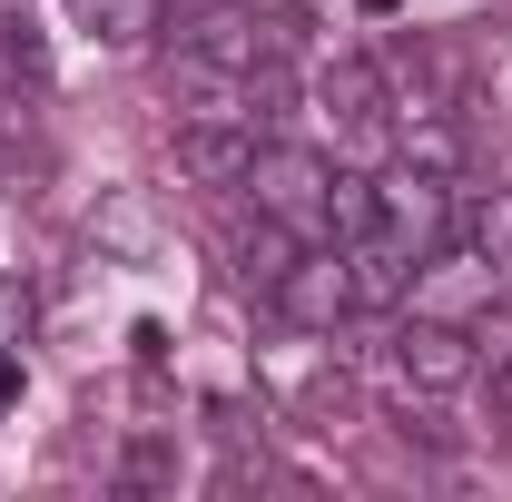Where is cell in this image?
I'll return each instance as SVG.
<instances>
[{"label": "cell", "instance_id": "obj_1", "mask_svg": "<svg viewBox=\"0 0 512 502\" xmlns=\"http://www.w3.org/2000/svg\"><path fill=\"white\" fill-rule=\"evenodd\" d=\"M247 188L266 217H286L296 237H325V197H335V158H316V148H296V138H256V168Z\"/></svg>", "mask_w": 512, "mask_h": 502}, {"label": "cell", "instance_id": "obj_2", "mask_svg": "<svg viewBox=\"0 0 512 502\" xmlns=\"http://www.w3.org/2000/svg\"><path fill=\"white\" fill-rule=\"evenodd\" d=\"M375 217H384V237H404V247H414V266H424L434 247H453V237H463V207H453V178L414 168V158L375 178Z\"/></svg>", "mask_w": 512, "mask_h": 502}, {"label": "cell", "instance_id": "obj_3", "mask_svg": "<svg viewBox=\"0 0 512 502\" xmlns=\"http://www.w3.org/2000/svg\"><path fill=\"white\" fill-rule=\"evenodd\" d=\"M384 365H394V384H404V394H453V384H473V365H483V355H473V335H463L453 315H424V306H414L404 325H394Z\"/></svg>", "mask_w": 512, "mask_h": 502}, {"label": "cell", "instance_id": "obj_4", "mask_svg": "<svg viewBox=\"0 0 512 502\" xmlns=\"http://www.w3.org/2000/svg\"><path fill=\"white\" fill-rule=\"evenodd\" d=\"M266 306L286 315L296 335H335V325L355 315V276H345V247H335V237L296 247V266L276 276V296H266Z\"/></svg>", "mask_w": 512, "mask_h": 502}, {"label": "cell", "instance_id": "obj_5", "mask_svg": "<svg viewBox=\"0 0 512 502\" xmlns=\"http://www.w3.org/2000/svg\"><path fill=\"white\" fill-rule=\"evenodd\" d=\"M316 109L335 119V138H345V148H375L384 119H394V89H384V69L365 60V50H335V60L316 69Z\"/></svg>", "mask_w": 512, "mask_h": 502}, {"label": "cell", "instance_id": "obj_6", "mask_svg": "<svg viewBox=\"0 0 512 502\" xmlns=\"http://www.w3.org/2000/svg\"><path fill=\"white\" fill-rule=\"evenodd\" d=\"M256 168V128L247 119H178V178L197 188H247Z\"/></svg>", "mask_w": 512, "mask_h": 502}, {"label": "cell", "instance_id": "obj_7", "mask_svg": "<svg viewBox=\"0 0 512 502\" xmlns=\"http://www.w3.org/2000/svg\"><path fill=\"white\" fill-rule=\"evenodd\" d=\"M335 247H345V276H355V315H384L414 296V247L404 237L365 227V237H335Z\"/></svg>", "mask_w": 512, "mask_h": 502}, {"label": "cell", "instance_id": "obj_8", "mask_svg": "<svg viewBox=\"0 0 512 502\" xmlns=\"http://www.w3.org/2000/svg\"><path fill=\"white\" fill-rule=\"evenodd\" d=\"M296 247H316V237H296L286 217H266V207H256L247 227H237V276H247L256 296H276V276L296 266Z\"/></svg>", "mask_w": 512, "mask_h": 502}, {"label": "cell", "instance_id": "obj_9", "mask_svg": "<svg viewBox=\"0 0 512 502\" xmlns=\"http://www.w3.org/2000/svg\"><path fill=\"white\" fill-rule=\"evenodd\" d=\"M60 10L89 30V40H109V50H138V40L168 30V0H60Z\"/></svg>", "mask_w": 512, "mask_h": 502}, {"label": "cell", "instance_id": "obj_10", "mask_svg": "<svg viewBox=\"0 0 512 502\" xmlns=\"http://www.w3.org/2000/svg\"><path fill=\"white\" fill-rule=\"evenodd\" d=\"M404 158L434 168V178H463V119L453 109H404Z\"/></svg>", "mask_w": 512, "mask_h": 502}, {"label": "cell", "instance_id": "obj_11", "mask_svg": "<svg viewBox=\"0 0 512 502\" xmlns=\"http://www.w3.org/2000/svg\"><path fill=\"white\" fill-rule=\"evenodd\" d=\"M463 247H473V256L512 286V188H483L473 207H463Z\"/></svg>", "mask_w": 512, "mask_h": 502}, {"label": "cell", "instance_id": "obj_12", "mask_svg": "<svg viewBox=\"0 0 512 502\" xmlns=\"http://www.w3.org/2000/svg\"><path fill=\"white\" fill-rule=\"evenodd\" d=\"M89 237H99L109 256H148L158 247V217H148V197H109V207L89 217Z\"/></svg>", "mask_w": 512, "mask_h": 502}, {"label": "cell", "instance_id": "obj_13", "mask_svg": "<svg viewBox=\"0 0 512 502\" xmlns=\"http://www.w3.org/2000/svg\"><path fill=\"white\" fill-rule=\"evenodd\" d=\"M119 483H128V493H168V483H178V443H168V434H128Z\"/></svg>", "mask_w": 512, "mask_h": 502}, {"label": "cell", "instance_id": "obj_14", "mask_svg": "<svg viewBox=\"0 0 512 502\" xmlns=\"http://www.w3.org/2000/svg\"><path fill=\"white\" fill-rule=\"evenodd\" d=\"M365 227H384V217H375V178L335 168V197H325V237H365Z\"/></svg>", "mask_w": 512, "mask_h": 502}, {"label": "cell", "instance_id": "obj_15", "mask_svg": "<svg viewBox=\"0 0 512 502\" xmlns=\"http://www.w3.org/2000/svg\"><path fill=\"white\" fill-rule=\"evenodd\" d=\"M128 355L158 375V365H168V325H158V315H138V325H128Z\"/></svg>", "mask_w": 512, "mask_h": 502}, {"label": "cell", "instance_id": "obj_16", "mask_svg": "<svg viewBox=\"0 0 512 502\" xmlns=\"http://www.w3.org/2000/svg\"><path fill=\"white\" fill-rule=\"evenodd\" d=\"M20 394H30V365H20V355H10V345H0V414H10V404H20Z\"/></svg>", "mask_w": 512, "mask_h": 502}, {"label": "cell", "instance_id": "obj_17", "mask_svg": "<svg viewBox=\"0 0 512 502\" xmlns=\"http://www.w3.org/2000/svg\"><path fill=\"white\" fill-rule=\"evenodd\" d=\"M493 404H503V414H512V355H503V365H493Z\"/></svg>", "mask_w": 512, "mask_h": 502}, {"label": "cell", "instance_id": "obj_18", "mask_svg": "<svg viewBox=\"0 0 512 502\" xmlns=\"http://www.w3.org/2000/svg\"><path fill=\"white\" fill-rule=\"evenodd\" d=\"M355 10H365V20H394V10H404V0H355Z\"/></svg>", "mask_w": 512, "mask_h": 502}]
</instances>
